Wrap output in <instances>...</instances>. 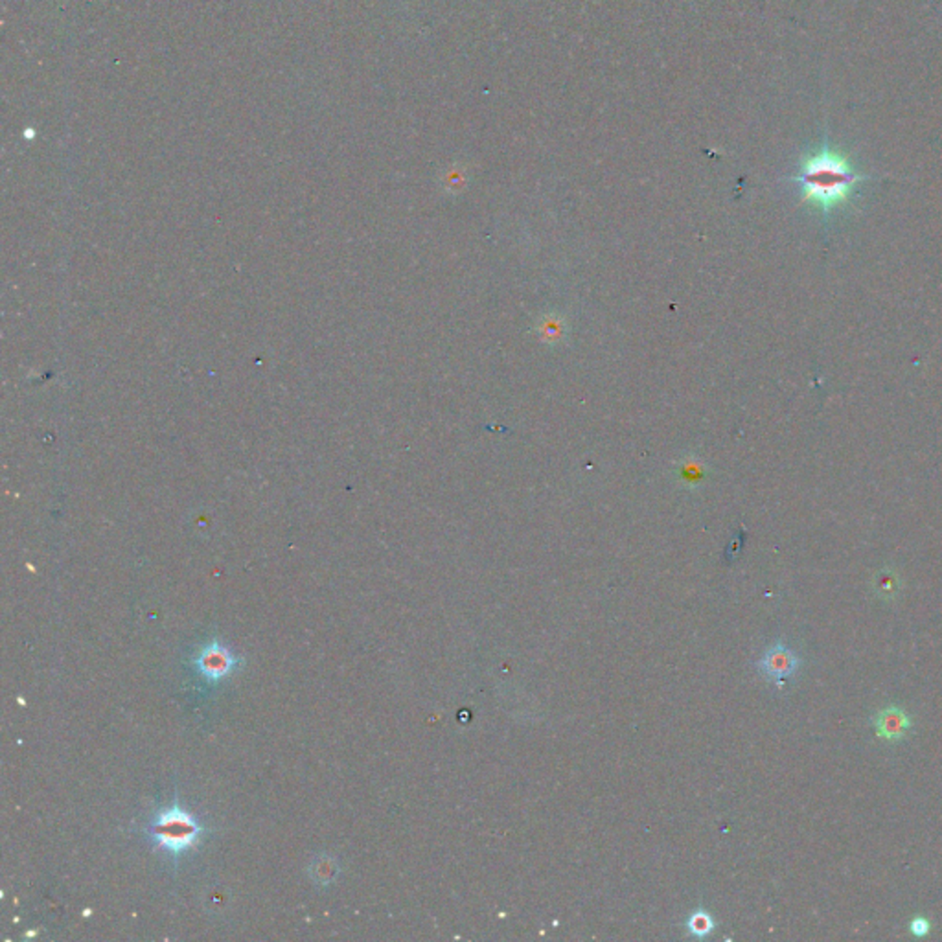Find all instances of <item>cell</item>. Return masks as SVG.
I'll list each match as a JSON object with an SVG mask.
<instances>
[{
    "label": "cell",
    "mask_w": 942,
    "mask_h": 942,
    "mask_svg": "<svg viewBox=\"0 0 942 942\" xmlns=\"http://www.w3.org/2000/svg\"><path fill=\"white\" fill-rule=\"evenodd\" d=\"M193 665L197 672L201 674L205 679L219 681L226 677L228 674H233V670L236 668V658H234V653L228 648H225L223 644L212 643L199 650V653L193 659Z\"/></svg>",
    "instance_id": "obj_3"
},
{
    "label": "cell",
    "mask_w": 942,
    "mask_h": 942,
    "mask_svg": "<svg viewBox=\"0 0 942 942\" xmlns=\"http://www.w3.org/2000/svg\"><path fill=\"white\" fill-rule=\"evenodd\" d=\"M865 179L869 177L856 174L841 155L829 150H823L817 155L807 159L799 176L795 177V181L803 188L807 201H814L823 209L845 201L852 186Z\"/></svg>",
    "instance_id": "obj_1"
},
{
    "label": "cell",
    "mask_w": 942,
    "mask_h": 942,
    "mask_svg": "<svg viewBox=\"0 0 942 942\" xmlns=\"http://www.w3.org/2000/svg\"><path fill=\"white\" fill-rule=\"evenodd\" d=\"M797 658L795 653L786 648V646H774L769 648L764 655L762 659L758 661V670L769 677V679H784V677H790L795 670H797Z\"/></svg>",
    "instance_id": "obj_4"
},
{
    "label": "cell",
    "mask_w": 942,
    "mask_h": 942,
    "mask_svg": "<svg viewBox=\"0 0 942 942\" xmlns=\"http://www.w3.org/2000/svg\"><path fill=\"white\" fill-rule=\"evenodd\" d=\"M911 931H913V935H919V937H922V935H926V933L930 931V922H928V921H924V919H917V921H913V924H911Z\"/></svg>",
    "instance_id": "obj_7"
},
{
    "label": "cell",
    "mask_w": 942,
    "mask_h": 942,
    "mask_svg": "<svg viewBox=\"0 0 942 942\" xmlns=\"http://www.w3.org/2000/svg\"><path fill=\"white\" fill-rule=\"evenodd\" d=\"M905 727V720L902 717V712L898 710H889L883 715V720H881V731L886 733L888 736H898L902 734Z\"/></svg>",
    "instance_id": "obj_6"
},
{
    "label": "cell",
    "mask_w": 942,
    "mask_h": 942,
    "mask_svg": "<svg viewBox=\"0 0 942 942\" xmlns=\"http://www.w3.org/2000/svg\"><path fill=\"white\" fill-rule=\"evenodd\" d=\"M201 832L203 829L197 819L179 807L159 812L152 823L153 841L171 856H179L190 850L199 841Z\"/></svg>",
    "instance_id": "obj_2"
},
{
    "label": "cell",
    "mask_w": 942,
    "mask_h": 942,
    "mask_svg": "<svg viewBox=\"0 0 942 942\" xmlns=\"http://www.w3.org/2000/svg\"><path fill=\"white\" fill-rule=\"evenodd\" d=\"M712 930H715V919L705 909H696L687 921V931L696 938L707 937Z\"/></svg>",
    "instance_id": "obj_5"
}]
</instances>
